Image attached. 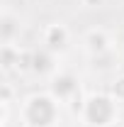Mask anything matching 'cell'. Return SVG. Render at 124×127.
I'll use <instances>...</instances> for the list:
<instances>
[{
  "mask_svg": "<svg viewBox=\"0 0 124 127\" xmlns=\"http://www.w3.org/2000/svg\"><path fill=\"white\" fill-rule=\"evenodd\" d=\"M49 93L54 95L59 103H76L78 93H80V83L73 73L68 71H59L51 76V83H49Z\"/></svg>",
  "mask_w": 124,
  "mask_h": 127,
  "instance_id": "cell-3",
  "label": "cell"
},
{
  "mask_svg": "<svg viewBox=\"0 0 124 127\" xmlns=\"http://www.w3.org/2000/svg\"><path fill=\"white\" fill-rule=\"evenodd\" d=\"M80 117L88 127H109L117 120V100L109 93H93L83 100Z\"/></svg>",
  "mask_w": 124,
  "mask_h": 127,
  "instance_id": "cell-2",
  "label": "cell"
},
{
  "mask_svg": "<svg viewBox=\"0 0 124 127\" xmlns=\"http://www.w3.org/2000/svg\"><path fill=\"white\" fill-rule=\"evenodd\" d=\"M68 42H71V32L63 22H51V25L44 27V47L49 51L59 54V51H63L68 47Z\"/></svg>",
  "mask_w": 124,
  "mask_h": 127,
  "instance_id": "cell-4",
  "label": "cell"
},
{
  "mask_svg": "<svg viewBox=\"0 0 124 127\" xmlns=\"http://www.w3.org/2000/svg\"><path fill=\"white\" fill-rule=\"evenodd\" d=\"M83 5L85 7H100V5H105V0H83Z\"/></svg>",
  "mask_w": 124,
  "mask_h": 127,
  "instance_id": "cell-11",
  "label": "cell"
},
{
  "mask_svg": "<svg viewBox=\"0 0 124 127\" xmlns=\"http://www.w3.org/2000/svg\"><path fill=\"white\" fill-rule=\"evenodd\" d=\"M83 44H85V49H88L93 56H100V54L112 51V39H109L107 30H102V27H93V30H88V32H85V37H83Z\"/></svg>",
  "mask_w": 124,
  "mask_h": 127,
  "instance_id": "cell-5",
  "label": "cell"
},
{
  "mask_svg": "<svg viewBox=\"0 0 124 127\" xmlns=\"http://www.w3.org/2000/svg\"><path fill=\"white\" fill-rule=\"evenodd\" d=\"M20 54H22V47H20V44H2V47H0V64H2V71H5V73L17 71Z\"/></svg>",
  "mask_w": 124,
  "mask_h": 127,
  "instance_id": "cell-8",
  "label": "cell"
},
{
  "mask_svg": "<svg viewBox=\"0 0 124 127\" xmlns=\"http://www.w3.org/2000/svg\"><path fill=\"white\" fill-rule=\"evenodd\" d=\"M32 71L39 73V76H46L54 73V51L44 49H34V59H32Z\"/></svg>",
  "mask_w": 124,
  "mask_h": 127,
  "instance_id": "cell-7",
  "label": "cell"
},
{
  "mask_svg": "<svg viewBox=\"0 0 124 127\" xmlns=\"http://www.w3.org/2000/svg\"><path fill=\"white\" fill-rule=\"evenodd\" d=\"M117 103H124V76H117V78L109 83V91H107Z\"/></svg>",
  "mask_w": 124,
  "mask_h": 127,
  "instance_id": "cell-9",
  "label": "cell"
},
{
  "mask_svg": "<svg viewBox=\"0 0 124 127\" xmlns=\"http://www.w3.org/2000/svg\"><path fill=\"white\" fill-rule=\"evenodd\" d=\"M24 127H54L59 122V100L51 93H32L20 110Z\"/></svg>",
  "mask_w": 124,
  "mask_h": 127,
  "instance_id": "cell-1",
  "label": "cell"
},
{
  "mask_svg": "<svg viewBox=\"0 0 124 127\" xmlns=\"http://www.w3.org/2000/svg\"><path fill=\"white\" fill-rule=\"evenodd\" d=\"M2 105H12V86L10 83H2Z\"/></svg>",
  "mask_w": 124,
  "mask_h": 127,
  "instance_id": "cell-10",
  "label": "cell"
},
{
  "mask_svg": "<svg viewBox=\"0 0 124 127\" xmlns=\"http://www.w3.org/2000/svg\"><path fill=\"white\" fill-rule=\"evenodd\" d=\"M20 34V17L12 12H2L0 17V39L2 44H15V37Z\"/></svg>",
  "mask_w": 124,
  "mask_h": 127,
  "instance_id": "cell-6",
  "label": "cell"
},
{
  "mask_svg": "<svg viewBox=\"0 0 124 127\" xmlns=\"http://www.w3.org/2000/svg\"><path fill=\"white\" fill-rule=\"evenodd\" d=\"M68 127H88L85 122H73V125H68Z\"/></svg>",
  "mask_w": 124,
  "mask_h": 127,
  "instance_id": "cell-12",
  "label": "cell"
}]
</instances>
